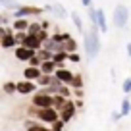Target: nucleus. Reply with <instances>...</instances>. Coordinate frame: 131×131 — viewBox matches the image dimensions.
I'll return each mask as SVG.
<instances>
[{
    "label": "nucleus",
    "mask_w": 131,
    "mask_h": 131,
    "mask_svg": "<svg viewBox=\"0 0 131 131\" xmlns=\"http://www.w3.org/2000/svg\"><path fill=\"white\" fill-rule=\"evenodd\" d=\"M123 93H125V94H129L131 93V77H127V79H123Z\"/></svg>",
    "instance_id": "c756f323"
},
{
    "label": "nucleus",
    "mask_w": 131,
    "mask_h": 131,
    "mask_svg": "<svg viewBox=\"0 0 131 131\" xmlns=\"http://www.w3.org/2000/svg\"><path fill=\"white\" fill-rule=\"evenodd\" d=\"M75 110H77V108H75V104H73V102H68V104H66V106L60 110L62 122H70V119L75 116Z\"/></svg>",
    "instance_id": "0eeeda50"
},
{
    "label": "nucleus",
    "mask_w": 131,
    "mask_h": 131,
    "mask_svg": "<svg viewBox=\"0 0 131 131\" xmlns=\"http://www.w3.org/2000/svg\"><path fill=\"white\" fill-rule=\"evenodd\" d=\"M33 104L37 108H54V96L46 93H37L33 96Z\"/></svg>",
    "instance_id": "20e7f679"
},
{
    "label": "nucleus",
    "mask_w": 131,
    "mask_h": 131,
    "mask_svg": "<svg viewBox=\"0 0 131 131\" xmlns=\"http://www.w3.org/2000/svg\"><path fill=\"white\" fill-rule=\"evenodd\" d=\"M68 60H71V62H75V64H79V62H81V56H79L77 52H71V54H68Z\"/></svg>",
    "instance_id": "2f4dec72"
},
{
    "label": "nucleus",
    "mask_w": 131,
    "mask_h": 131,
    "mask_svg": "<svg viewBox=\"0 0 131 131\" xmlns=\"http://www.w3.org/2000/svg\"><path fill=\"white\" fill-rule=\"evenodd\" d=\"M127 21H129V10H127V6L123 4H118L114 10V25L116 27H125Z\"/></svg>",
    "instance_id": "7ed1b4c3"
},
{
    "label": "nucleus",
    "mask_w": 131,
    "mask_h": 131,
    "mask_svg": "<svg viewBox=\"0 0 131 131\" xmlns=\"http://www.w3.org/2000/svg\"><path fill=\"white\" fill-rule=\"evenodd\" d=\"M73 94H75V96H79V98H81V96H83V91H81V89H75V93H73Z\"/></svg>",
    "instance_id": "c9c22d12"
},
{
    "label": "nucleus",
    "mask_w": 131,
    "mask_h": 131,
    "mask_svg": "<svg viewBox=\"0 0 131 131\" xmlns=\"http://www.w3.org/2000/svg\"><path fill=\"white\" fill-rule=\"evenodd\" d=\"M23 127H25L27 131H48L46 127L39 125V123H33V122H25V123H23Z\"/></svg>",
    "instance_id": "aec40b11"
},
{
    "label": "nucleus",
    "mask_w": 131,
    "mask_h": 131,
    "mask_svg": "<svg viewBox=\"0 0 131 131\" xmlns=\"http://www.w3.org/2000/svg\"><path fill=\"white\" fill-rule=\"evenodd\" d=\"M129 112H131V102L127 100V98H123L122 100V108H119V114L122 116H129Z\"/></svg>",
    "instance_id": "5701e85b"
},
{
    "label": "nucleus",
    "mask_w": 131,
    "mask_h": 131,
    "mask_svg": "<svg viewBox=\"0 0 131 131\" xmlns=\"http://www.w3.org/2000/svg\"><path fill=\"white\" fill-rule=\"evenodd\" d=\"M98 27H100V33H108L106 16H104V12H102V10H98Z\"/></svg>",
    "instance_id": "f3484780"
},
{
    "label": "nucleus",
    "mask_w": 131,
    "mask_h": 131,
    "mask_svg": "<svg viewBox=\"0 0 131 131\" xmlns=\"http://www.w3.org/2000/svg\"><path fill=\"white\" fill-rule=\"evenodd\" d=\"M58 94H62V96H70V89L62 85V87H60V93H58Z\"/></svg>",
    "instance_id": "72a5a7b5"
},
{
    "label": "nucleus",
    "mask_w": 131,
    "mask_h": 131,
    "mask_svg": "<svg viewBox=\"0 0 131 131\" xmlns=\"http://www.w3.org/2000/svg\"><path fill=\"white\" fill-rule=\"evenodd\" d=\"M39 58H41L42 62H48V60H52V58H54V54H52V52H48V50H45V48H42L41 52H39Z\"/></svg>",
    "instance_id": "bb28decb"
},
{
    "label": "nucleus",
    "mask_w": 131,
    "mask_h": 131,
    "mask_svg": "<svg viewBox=\"0 0 131 131\" xmlns=\"http://www.w3.org/2000/svg\"><path fill=\"white\" fill-rule=\"evenodd\" d=\"M100 52V27L91 25L89 31H85V54L89 60L98 56Z\"/></svg>",
    "instance_id": "f257e3e1"
},
{
    "label": "nucleus",
    "mask_w": 131,
    "mask_h": 131,
    "mask_svg": "<svg viewBox=\"0 0 131 131\" xmlns=\"http://www.w3.org/2000/svg\"><path fill=\"white\" fill-rule=\"evenodd\" d=\"M23 77L27 79V81H33V79H39V77H42V70H41V68H31V66H29L27 70L23 71Z\"/></svg>",
    "instance_id": "1a4fd4ad"
},
{
    "label": "nucleus",
    "mask_w": 131,
    "mask_h": 131,
    "mask_svg": "<svg viewBox=\"0 0 131 131\" xmlns=\"http://www.w3.org/2000/svg\"><path fill=\"white\" fill-rule=\"evenodd\" d=\"M56 68H58V66L54 64L52 60L42 62V66H41V70H42V73H45V75H52V73H56Z\"/></svg>",
    "instance_id": "f8f14e48"
},
{
    "label": "nucleus",
    "mask_w": 131,
    "mask_h": 131,
    "mask_svg": "<svg viewBox=\"0 0 131 131\" xmlns=\"http://www.w3.org/2000/svg\"><path fill=\"white\" fill-rule=\"evenodd\" d=\"M29 66H31V68H41L42 66V60L39 56H35V58H31V60H29Z\"/></svg>",
    "instance_id": "c85d7f7f"
},
{
    "label": "nucleus",
    "mask_w": 131,
    "mask_h": 131,
    "mask_svg": "<svg viewBox=\"0 0 131 131\" xmlns=\"http://www.w3.org/2000/svg\"><path fill=\"white\" fill-rule=\"evenodd\" d=\"M16 58L21 62H29L31 58H35V50L27 48V46H17L16 48Z\"/></svg>",
    "instance_id": "423d86ee"
},
{
    "label": "nucleus",
    "mask_w": 131,
    "mask_h": 131,
    "mask_svg": "<svg viewBox=\"0 0 131 131\" xmlns=\"http://www.w3.org/2000/svg\"><path fill=\"white\" fill-rule=\"evenodd\" d=\"M64 123H66V122H62V119H58L56 123H52V125H54V127H52V131H62V129H64Z\"/></svg>",
    "instance_id": "473e14b6"
},
{
    "label": "nucleus",
    "mask_w": 131,
    "mask_h": 131,
    "mask_svg": "<svg viewBox=\"0 0 131 131\" xmlns=\"http://www.w3.org/2000/svg\"><path fill=\"white\" fill-rule=\"evenodd\" d=\"M52 12L56 14L58 17H62V19H64V17H68V12H66V8L60 4V2H54V4H52Z\"/></svg>",
    "instance_id": "4468645a"
},
{
    "label": "nucleus",
    "mask_w": 131,
    "mask_h": 131,
    "mask_svg": "<svg viewBox=\"0 0 131 131\" xmlns=\"http://www.w3.org/2000/svg\"><path fill=\"white\" fill-rule=\"evenodd\" d=\"M71 85H73L75 89H81V87H83V79H81V75H75L73 81H71Z\"/></svg>",
    "instance_id": "7c9ffc66"
},
{
    "label": "nucleus",
    "mask_w": 131,
    "mask_h": 131,
    "mask_svg": "<svg viewBox=\"0 0 131 131\" xmlns=\"http://www.w3.org/2000/svg\"><path fill=\"white\" fill-rule=\"evenodd\" d=\"M75 50H77V42H75L73 39H70V41L64 42V52L71 54V52H75Z\"/></svg>",
    "instance_id": "412c9836"
},
{
    "label": "nucleus",
    "mask_w": 131,
    "mask_h": 131,
    "mask_svg": "<svg viewBox=\"0 0 131 131\" xmlns=\"http://www.w3.org/2000/svg\"><path fill=\"white\" fill-rule=\"evenodd\" d=\"M0 4L4 6V8H14V10H19V2L17 0H0Z\"/></svg>",
    "instance_id": "393cba45"
},
{
    "label": "nucleus",
    "mask_w": 131,
    "mask_h": 131,
    "mask_svg": "<svg viewBox=\"0 0 131 131\" xmlns=\"http://www.w3.org/2000/svg\"><path fill=\"white\" fill-rule=\"evenodd\" d=\"M41 31H42V25H39V23H31V25H29V29H27V35H33V37H37Z\"/></svg>",
    "instance_id": "b1692460"
},
{
    "label": "nucleus",
    "mask_w": 131,
    "mask_h": 131,
    "mask_svg": "<svg viewBox=\"0 0 131 131\" xmlns=\"http://www.w3.org/2000/svg\"><path fill=\"white\" fill-rule=\"evenodd\" d=\"M54 75H56L62 83H70V85H71V81H73V77H75L70 70H64V68H62V70H56V73H54Z\"/></svg>",
    "instance_id": "9d476101"
},
{
    "label": "nucleus",
    "mask_w": 131,
    "mask_h": 131,
    "mask_svg": "<svg viewBox=\"0 0 131 131\" xmlns=\"http://www.w3.org/2000/svg\"><path fill=\"white\" fill-rule=\"evenodd\" d=\"M37 91V87H35V83L33 81H19L17 83V93L19 94H31V93H35Z\"/></svg>",
    "instance_id": "6e6552de"
},
{
    "label": "nucleus",
    "mask_w": 131,
    "mask_h": 131,
    "mask_svg": "<svg viewBox=\"0 0 131 131\" xmlns=\"http://www.w3.org/2000/svg\"><path fill=\"white\" fill-rule=\"evenodd\" d=\"M17 91V83H12V81H6L4 83V93L6 94H14Z\"/></svg>",
    "instance_id": "a878e982"
},
{
    "label": "nucleus",
    "mask_w": 131,
    "mask_h": 131,
    "mask_svg": "<svg viewBox=\"0 0 131 131\" xmlns=\"http://www.w3.org/2000/svg\"><path fill=\"white\" fill-rule=\"evenodd\" d=\"M29 21L27 19H14V29H16V31H25L27 33V29H29Z\"/></svg>",
    "instance_id": "dca6fc26"
},
{
    "label": "nucleus",
    "mask_w": 131,
    "mask_h": 131,
    "mask_svg": "<svg viewBox=\"0 0 131 131\" xmlns=\"http://www.w3.org/2000/svg\"><path fill=\"white\" fill-rule=\"evenodd\" d=\"M66 104H68L66 96H62V94H54V108H56V110H62Z\"/></svg>",
    "instance_id": "6ab92c4d"
},
{
    "label": "nucleus",
    "mask_w": 131,
    "mask_h": 131,
    "mask_svg": "<svg viewBox=\"0 0 131 131\" xmlns=\"http://www.w3.org/2000/svg\"><path fill=\"white\" fill-rule=\"evenodd\" d=\"M39 14H42V8H37V6H21L19 10H16L14 19H25L27 16H39Z\"/></svg>",
    "instance_id": "39448f33"
},
{
    "label": "nucleus",
    "mask_w": 131,
    "mask_h": 131,
    "mask_svg": "<svg viewBox=\"0 0 131 131\" xmlns=\"http://www.w3.org/2000/svg\"><path fill=\"white\" fill-rule=\"evenodd\" d=\"M127 54H129V56H131V42H129V45H127Z\"/></svg>",
    "instance_id": "e433bc0d"
},
{
    "label": "nucleus",
    "mask_w": 131,
    "mask_h": 131,
    "mask_svg": "<svg viewBox=\"0 0 131 131\" xmlns=\"http://www.w3.org/2000/svg\"><path fill=\"white\" fill-rule=\"evenodd\" d=\"M70 17H71V21H73V25L77 27V31H79V33L85 31V29H83V21H81V17H79V14H77V12H71V14H70Z\"/></svg>",
    "instance_id": "a211bd4d"
},
{
    "label": "nucleus",
    "mask_w": 131,
    "mask_h": 131,
    "mask_svg": "<svg viewBox=\"0 0 131 131\" xmlns=\"http://www.w3.org/2000/svg\"><path fill=\"white\" fill-rule=\"evenodd\" d=\"M37 81H39V85L48 87V85H52V83H54V75H45V73H42V77H39Z\"/></svg>",
    "instance_id": "4be33fe9"
},
{
    "label": "nucleus",
    "mask_w": 131,
    "mask_h": 131,
    "mask_svg": "<svg viewBox=\"0 0 131 131\" xmlns=\"http://www.w3.org/2000/svg\"><path fill=\"white\" fill-rule=\"evenodd\" d=\"M66 60H68V52H56V54H54V58H52V62L60 68V70H62V66H64Z\"/></svg>",
    "instance_id": "2eb2a0df"
},
{
    "label": "nucleus",
    "mask_w": 131,
    "mask_h": 131,
    "mask_svg": "<svg viewBox=\"0 0 131 131\" xmlns=\"http://www.w3.org/2000/svg\"><path fill=\"white\" fill-rule=\"evenodd\" d=\"M29 116H37L39 119L46 123H56L58 119V110L56 108H37V110H29Z\"/></svg>",
    "instance_id": "f03ea898"
},
{
    "label": "nucleus",
    "mask_w": 131,
    "mask_h": 131,
    "mask_svg": "<svg viewBox=\"0 0 131 131\" xmlns=\"http://www.w3.org/2000/svg\"><path fill=\"white\" fill-rule=\"evenodd\" d=\"M16 35H6V37H2V42H0V46L2 48H12V46H16Z\"/></svg>",
    "instance_id": "ddd939ff"
},
{
    "label": "nucleus",
    "mask_w": 131,
    "mask_h": 131,
    "mask_svg": "<svg viewBox=\"0 0 131 131\" xmlns=\"http://www.w3.org/2000/svg\"><path fill=\"white\" fill-rule=\"evenodd\" d=\"M41 45H42V42L39 41L37 37H33V35H27V39H25V42H23V46H27V48H31V50L41 48Z\"/></svg>",
    "instance_id": "9b49d317"
},
{
    "label": "nucleus",
    "mask_w": 131,
    "mask_h": 131,
    "mask_svg": "<svg viewBox=\"0 0 131 131\" xmlns=\"http://www.w3.org/2000/svg\"><path fill=\"white\" fill-rule=\"evenodd\" d=\"M25 39H27V33H23V31H16V42H17V45L23 46Z\"/></svg>",
    "instance_id": "cd10ccee"
},
{
    "label": "nucleus",
    "mask_w": 131,
    "mask_h": 131,
    "mask_svg": "<svg viewBox=\"0 0 131 131\" xmlns=\"http://www.w3.org/2000/svg\"><path fill=\"white\" fill-rule=\"evenodd\" d=\"M81 2L87 6V8H93V0H81Z\"/></svg>",
    "instance_id": "f704fd0d"
}]
</instances>
